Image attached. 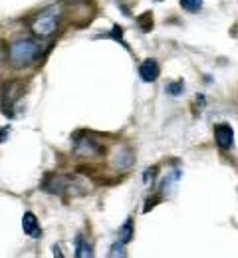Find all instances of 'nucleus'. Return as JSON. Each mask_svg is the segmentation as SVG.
<instances>
[{"instance_id":"nucleus-1","label":"nucleus","mask_w":238,"mask_h":258,"mask_svg":"<svg viewBox=\"0 0 238 258\" xmlns=\"http://www.w3.org/2000/svg\"><path fill=\"white\" fill-rule=\"evenodd\" d=\"M40 54H42L40 44L34 42V40H28V38L16 40V42H12L8 46V62H10V66H14L18 70L32 66L40 58Z\"/></svg>"},{"instance_id":"nucleus-2","label":"nucleus","mask_w":238,"mask_h":258,"mask_svg":"<svg viewBox=\"0 0 238 258\" xmlns=\"http://www.w3.org/2000/svg\"><path fill=\"white\" fill-rule=\"evenodd\" d=\"M60 16H62V12H60V8H56V6L44 10L34 22H32V32H34L36 36H40V38L52 36V34L58 30V26H60Z\"/></svg>"},{"instance_id":"nucleus-3","label":"nucleus","mask_w":238,"mask_h":258,"mask_svg":"<svg viewBox=\"0 0 238 258\" xmlns=\"http://www.w3.org/2000/svg\"><path fill=\"white\" fill-rule=\"evenodd\" d=\"M71 187H73V181H71V177H68V175H50L44 181V191L54 195H64Z\"/></svg>"},{"instance_id":"nucleus-4","label":"nucleus","mask_w":238,"mask_h":258,"mask_svg":"<svg viewBox=\"0 0 238 258\" xmlns=\"http://www.w3.org/2000/svg\"><path fill=\"white\" fill-rule=\"evenodd\" d=\"M22 92H24V88H22L20 82H8L2 88V105H4V111L6 113L10 111V107L14 105V101L22 96Z\"/></svg>"},{"instance_id":"nucleus-5","label":"nucleus","mask_w":238,"mask_h":258,"mask_svg":"<svg viewBox=\"0 0 238 258\" xmlns=\"http://www.w3.org/2000/svg\"><path fill=\"white\" fill-rule=\"evenodd\" d=\"M214 139L220 149H232L234 145V131L228 123H218L214 127Z\"/></svg>"},{"instance_id":"nucleus-6","label":"nucleus","mask_w":238,"mask_h":258,"mask_svg":"<svg viewBox=\"0 0 238 258\" xmlns=\"http://www.w3.org/2000/svg\"><path fill=\"white\" fill-rule=\"evenodd\" d=\"M103 149L100 143H96V139H90V137H84V139H77L75 141V153L77 155H84V157H96L100 155Z\"/></svg>"},{"instance_id":"nucleus-7","label":"nucleus","mask_w":238,"mask_h":258,"mask_svg":"<svg viewBox=\"0 0 238 258\" xmlns=\"http://www.w3.org/2000/svg\"><path fill=\"white\" fill-rule=\"evenodd\" d=\"M22 228H24V234H28L32 238H40L42 236V228H40V223H38L34 213H24V217H22Z\"/></svg>"},{"instance_id":"nucleus-8","label":"nucleus","mask_w":238,"mask_h":258,"mask_svg":"<svg viewBox=\"0 0 238 258\" xmlns=\"http://www.w3.org/2000/svg\"><path fill=\"white\" fill-rule=\"evenodd\" d=\"M159 64L157 60H145L143 64L139 66V76L143 82H155L159 78Z\"/></svg>"},{"instance_id":"nucleus-9","label":"nucleus","mask_w":238,"mask_h":258,"mask_svg":"<svg viewBox=\"0 0 238 258\" xmlns=\"http://www.w3.org/2000/svg\"><path fill=\"white\" fill-rule=\"evenodd\" d=\"M75 256L77 258H92L94 256V250H92V244L86 242L82 236L75 238Z\"/></svg>"},{"instance_id":"nucleus-10","label":"nucleus","mask_w":238,"mask_h":258,"mask_svg":"<svg viewBox=\"0 0 238 258\" xmlns=\"http://www.w3.org/2000/svg\"><path fill=\"white\" fill-rule=\"evenodd\" d=\"M131 238H133V221L127 219L125 225L119 228V240H121L123 244H127V242H131Z\"/></svg>"},{"instance_id":"nucleus-11","label":"nucleus","mask_w":238,"mask_h":258,"mask_svg":"<svg viewBox=\"0 0 238 258\" xmlns=\"http://www.w3.org/2000/svg\"><path fill=\"white\" fill-rule=\"evenodd\" d=\"M133 163V155L129 153V151H117V157H115V161H113V165L117 167V169H127L129 165Z\"/></svg>"},{"instance_id":"nucleus-12","label":"nucleus","mask_w":238,"mask_h":258,"mask_svg":"<svg viewBox=\"0 0 238 258\" xmlns=\"http://www.w3.org/2000/svg\"><path fill=\"white\" fill-rule=\"evenodd\" d=\"M181 6L189 12H197L203 6V0H181Z\"/></svg>"},{"instance_id":"nucleus-13","label":"nucleus","mask_w":238,"mask_h":258,"mask_svg":"<svg viewBox=\"0 0 238 258\" xmlns=\"http://www.w3.org/2000/svg\"><path fill=\"white\" fill-rule=\"evenodd\" d=\"M183 90H185L183 80H179V82H171L169 86H167V92H169L171 96H181V94H183Z\"/></svg>"},{"instance_id":"nucleus-14","label":"nucleus","mask_w":238,"mask_h":258,"mask_svg":"<svg viewBox=\"0 0 238 258\" xmlns=\"http://www.w3.org/2000/svg\"><path fill=\"white\" fill-rule=\"evenodd\" d=\"M139 24H141L143 32H149V30L153 28V18H151V14H149V12H147V14H143V16L139 18Z\"/></svg>"},{"instance_id":"nucleus-15","label":"nucleus","mask_w":238,"mask_h":258,"mask_svg":"<svg viewBox=\"0 0 238 258\" xmlns=\"http://www.w3.org/2000/svg\"><path fill=\"white\" fill-rule=\"evenodd\" d=\"M109 256H127V252H125V244L119 240V244H113L111 246V250H109Z\"/></svg>"},{"instance_id":"nucleus-16","label":"nucleus","mask_w":238,"mask_h":258,"mask_svg":"<svg viewBox=\"0 0 238 258\" xmlns=\"http://www.w3.org/2000/svg\"><path fill=\"white\" fill-rule=\"evenodd\" d=\"M111 36L123 44V38H121V28H119V26H113V32H111Z\"/></svg>"},{"instance_id":"nucleus-17","label":"nucleus","mask_w":238,"mask_h":258,"mask_svg":"<svg viewBox=\"0 0 238 258\" xmlns=\"http://www.w3.org/2000/svg\"><path fill=\"white\" fill-rule=\"evenodd\" d=\"M6 135H8V129H0V143L6 139Z\"/></svg>"}]
</instances>
